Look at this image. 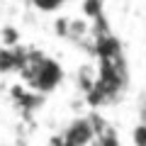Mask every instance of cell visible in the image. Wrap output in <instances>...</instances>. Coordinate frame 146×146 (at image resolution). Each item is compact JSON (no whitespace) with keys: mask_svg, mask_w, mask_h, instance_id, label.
<instances>
[{"mask_svg":"<svg viewBox=\"0 0 146 146\" xmlns=\"http://www.w3.org/2000/svg\"><path fill=\"white\" fill-rule=\"evenodd\" d=\"M32 3H34L42 12H54V10H58L66 0H32Z\"/></svg>","mask_w":146,"mask_h":146,"instance_id":"3957f363","label":"cell"},{"mask_svg":"<svg viewBox=\"0 0 146 146\" xmlns=\"http://www.w3.org/2000/svg\"><path fill=\"white\" fill-rule=\"evenodd\" d=\"M131 139H134L136 146H146V124H139L134 129V134H131Z\"/></svg>","mask_w":146,"mask_h":146,"instance_id":"277c9868","label":"cell"},{"mask_svg":"<svg viewBox=\"0 0 146 146\" xmlns=\"http://www.w3.org/2000/svg\"><path fill=\"white\" fill-rule=\"evenodd\" d=\"M95 146H98V144H95Z\"/></svg>","mask_w":146,"mask_h":146,"instance_id":"52a82bcc","label":"cell"},{"mask_svg":"<svg viewBox=\"0 0 146 146\" xmlns=\"http://www.w3.org/2000/svg\"><path fill=\"white\" fill-rule=\"evenodd\" d=\"M20 73H22V78H25V83L32 90H36V93H51L63 78L61 66L54 58L44 56L39 51H27L25 54Z\"/></svg>","mask_w":146,"mask_h":146,"instance_id":"6da1fadb","label":"cell"},{"mask_svg":"<svg viewBox=\"0 0 146 146\" xmlns=\"http://www.w3.org/2000/svg\"><path fill=\"white\" fill-rule=\"evenodd\" d=\"M63 139L71 146H90L98 139V129H95V119L93 117H80V119H73L71 124L63 131Z\"/></svg>","mask_w":146,"mask_h":146,"instance_id":"7a4b0ae2","label":"cell"},{"mask_svg":"<svg viewBox=\"0 0 146 146\" xmlns=\"http://www.w3.org/2000/svg\"><path fill=\"white\" fill-rule=\"evenodd\" d=\"M51 146H71V144H68L63 136H54V139H51Z\"/></svg>","mask_w":146,"mask_h":146,"instance_id":"5b68a950","label":"cell"},{"mask_svg":"<svg viewBox=\"0 0 146 146\" xmlns=\"http://www.w3.org/2000/svg\"><path fill=\"white\" fill-rule=\"evenodd\" d=\"M141 124H146V100L141 102Z\"/></svg>","mask_w":146,"mask_h":146,"instance_id":"8992f818","label":"cell"}]
</instances>
